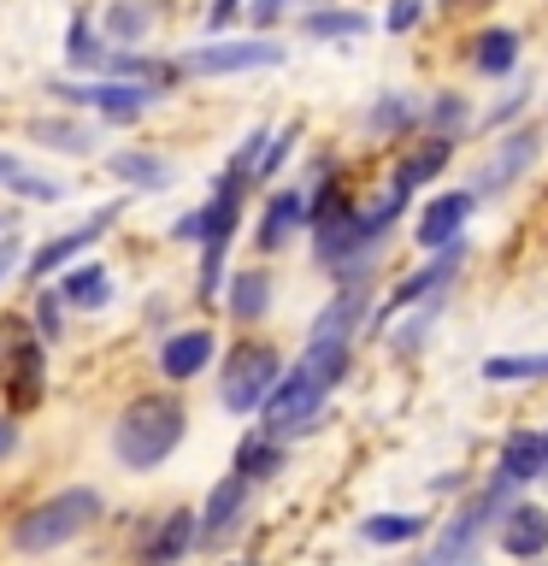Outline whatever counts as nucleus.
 I'll return each mask as SVG.
<instances>
[{
	"instance_id": "obj_1",
	"label": "nucleus",
	"mask_w": 548,
	"mask_h": 566,
	"mask_svg": "<svg viewBox=\"0 0 548 566\" xmlns=\"http://www.w3.org/2000/svg\"><path fill=\"white\" fill-rule=\"evenodd\" d=\"M354 371V348L348 343H301V354L289 366H283V378L272 384V396L260 407V431L277 437V442H295L318 431V419H325L330 396L342 389V378Z\"/></svg>"
},
{
	"instance_id": "obj_2",
	"label": "nucleus",
	"mask_w": 548,
	"mask_h": 566,
	"mask_svg": "<svg viewBox=\"0 0 548 566\" xmlns=\"http://www.w3.org/2000/svg\"><path fill=\"white\" fill-rule=\"evenodd\" d=\"M183 437H189L183 396L166 389V384H154V389H136V396L118 401L113 424H106V454H113L118 472L154 478V472H166L171 460H177Z\"/></svg>"
},
{
	"instance_id": "obj_3",
	"label": "nucleus",
	"mask_w": 548,
	"mask_h": 566,
	"mask_svg": "<svg viewBox=\"0 0 548 566\" xmlns=\"http://www.w3.org/2000/svg\"><path fill=\"white\" fill-rule=\"evenodd\" d=\"M101 520H106V495L95 484H60V490H48L42 502L12 513L7 548L24 560H42V555H60V548L83 543Z\"/></svg>"
},
{
	"instance_id": "obj_4",
	"label": "nucleus",
	"mask_w": 548,
	"mask_h": 566,
	"mask_svg": "<svg viewBox=\"0 0 548 566\" xmlns=\"http://www.w3.org/2000/svg\"><path fill=\"white\" fill-rule=\"evenodd\" d=\"M247 177L236 171H219L201 201V242H194V301H219L224 277H230V248L242 237V219H247Z\"/></svg>"
},
{
	"instance_id": "obj_5",
	"label": "nucleus",
	"mask_w": 548,
	"mask_h": 566,
	"mask_svg": "<svg viewBox=\"0 0 548 566\" xmlns=\"http://www.w3.org/2000/svg\"><path fill=\"white\" fill-rule=\"evenodd\" d=\"M53 389L48 343L30 331L24 313H0V413L30 419Z\"/></svg>"
},
{
	"instance_id": "obj_6",
	"label": "nucleus",
	"mask_w": 548,
	"mask_h": 566,
	"mask_svg": "<svg viewBox=\"0 0 548 566\" xmlns=\"http://www.w3.org/2000/svg\"><path fill=\"white\" fill-rule=\"evenodd\" d=\"M212 366H219V378H212L219 407H224L230 419H254L289 360H283L277 343H265V336H236V343H230Z\"/></svg>"
},
{
	"instance_id": "obj_7",
	"label": "nucleus",
	"mask_w": 548,
	"mask_h": 566,
	"mask_svg": "<svg viewBox=\"0 0 548 566\" xmlns=\"http://www.w3.org/2000/svg\"><path fill=\"white\" fill-rule=\"evenodd\" d=\"M513 507V490L502 484V478H489L484 490L472 495L466 507H454L449 520H442L431 555H424V566H477V555H484V537L495 531V520Z\"/></svg>"
},
{
	"instance_id": "obj_8",
	"label": "nucleus",
	"mask_w": 548,
	"mask_h": 566,
	"mask_svg": "<svg viewBox=\"0 0 548 566\" xmlns=\"http://www.w3.org/2000/svg\"><path fill=\"white\" fill-rule=\"evenodd\" d=\"M124 207H130V195L124 201H106V207H95L83 224H71V230H53V237H42L35 248H24V265H18V277H24V290H42V283H53L65 272V265H77V260H88L101 248V237L113 230L118 219H124Z\"/></svg>"
},
{
	"instance_id": "obj_9",
	"label": "nucleus",
	"mask_w": 548,
	"mask_h": 566,
	"mask_svg": "<svg viewBox=\"0 0 548 566\" xmlns=\"http://www.w3.org/2000/svg\"><path fill=\"white\" fill-rule=\"evenodd\" d=\"M289 60V48L272 35H207L201 48L177 53L183 77H247V71H272Z\"/></svg>"
},
{
	"instance_id": "obj_10",
	"label": "nucleus",
	"mask_w": 548,
	"mask_h": 566,
	"mask_svg": "<svg viewBox=\"0 0 548 566\" xmlns=\"http://www.w3.org/2000/svg\"><path fill=\"white\" fill-rule=\"evenodd\" d=\"M254 520V484H242L236 472L212 478L207 502L194 507V555H224L230 543Z\"/></svg>"
},
{
	"instance_id": "obj_11",
	"label": "nucleus",
	"mask_w": 548,
	"mask_h": 566,
	"mask_svg": "<svg viewBox=\"0 0 548 566\" xmlns=\"http://www.w3.org/2000/svg\"><path fill=\"white\" fill-rule=\"evenodd\" d=\"M219 360V331L212 325H177L154 343V378L166 389H189L194 378H207Z\"/></svg>"
},
{
	"instance_id": "obj_12",
	"label": "nucleus",
	"mask_w": 548,
	"mask_h": 566,
	"mask_svg": "<svg viewBox=\"0 0 548 566\" xmlns=\"http://www.w3.org/2000/svg\"><path fill=\"white\" fill-rule=\"evenodd\" d=\"M194 555V507L171 502L148 513L130 537V566H183Z\"/></svg>"
},
{
	"instance_id": "obj_13",
	"label": "nucleus",
	"mask_w": 548,
	"mask_h": 566,
	"mask_svg": "<svg viewBox=\"0 0 548 566\" xmlns=\"http://www.w3.org/2000/svg\"><path fill=\"white\" fill-rule=\"evenodd\" d=\"M371 313H378V290H371V277H348V283H336L330 301L313 313L307 343H348V348H354V336L371 331Z\"/></svg>"
},
{
	"instance_id": "obj_14",
	"label": "nucleus",
	"mask_w": 548,
	"mask_h": 566,
	"mask_svg": "<svg viewBox=\"0 0 548 566\" xmlns=\"http://www.w3.org/2000/svg\"><path fill=\"white\" fill-rule=\"evenodd\" d=\"M77 101L101 124L124 130V124H141L154 106H166L171 95H159V88H148V83H130V77H88V83H77Z\"/></svg>"
},
{
	"instance_id": "obj_15",
	"label": "nucleus",
	"mask_w": 548,
	"mask_h": 566,
	"mask_svg": "<svg viewBox=\"0 0 548 566\" xmlns=\"http://www.w3.org/2000/svg\"><path fill=\"white\" fill-rule=\"evenodd\" d=\"M295 237H307V189H301V184H283V189L265 195V207H260L254 248L272 260V254H283Z\"/></svg>"
},
{
	"instance_id": "obj_16",
	"label": "nucleus",
	"mask_w": 548,
	"mask_h": 566,
	"mask_svg": "<svg viewBox=\"0 0 548 566\" xmlns=\"http://www.w3.org/2000/svg\"><path fill=\"white\" fill-rule=\"evenodd\" d=\"M18 136H24L30 148L53 154V159H95V148H101L95 124H83L71 113H35V118L18 124Z\"/></svg>"
},
{
	"instance_id": "obj_17",
	"label": "nucleus",
	"mask_w": 548,
	"mask_h": 566,
	"mask_svg": "<svg viewBox=\"0 0 548 566\" xmlns=\"http://www.w3.org/2000/svg\"><path fill=\"white\" fill-rule=\"evenodd\" d=\"M472 207H477V195H472V189H442V195H431V201L419 207L413 242L424 248V254H436V248H449V242H466Z\"/></svg>"
},
{
	"instance_id": "obj_18",
	"label": "nucleus",
	"mask_w": 548,
	"mask_h": 566,
	"mask_svg": "<svg viewBox=\"0 0 548 566\" xmlns=\"http://www.w3.org/2000/svg\"><path fill=\"white\" fill-rule=\"evenodd\" d=\"M53 290H60L65 313H106L118 301V272L106 260H77L53 277Z\"/></svg>"
},
{
	"instance_id": "obj_19",
	"label": "nucleus",
	"mask_w": 548,
	"mask_h": 566,
	"mask_svg": "<svg viewBox=\"0 0 548 566\" xmlns=\"http://www.w3.org/2000/svg\"><path fill=\"white\" fill-rule=\"evenodd\" d=\"M219 301H224V318L230 325H260L265 313H272V301H277V283H272V272L265 265H242V272H230L224 277V290H219Z\"/></svg>"
},
{
	"instance_id": "obj_20",
	"label": "nucleus",
	"mask_w": 548,
	"mask_h": 566,
	"mask_svg": "<svg viewBox=\"0 0 548 566\" xmlns=\"http://www.w3.org/2000/svg\"><path fill=\"white\" fill-rule=\"evenodd\" d=\"M101 166H106L113 184H124L130 195H166L177 184V166H171V159H159L154 148H113Z\"/></svg>"
},
{
	"instance_id": "obj_21",
	"label": "nucleus",
	"mask_w": 548,
	"mask_h": 566,
	"mask_svg": "<svg viewBox=\"0 0 548 566\" xmlns=\"http://www.w3.org/2000/svg\"><path fill=\"white\" fill-rule=\"evenodd\" d=\"M537 148H542L537 130H513V136H502V142H495V154H489V166L477 171L472 195H502L507 184H519V177L537 166Z\"/></svg>"
},
{
	"instance_id": "obj_22",
	"label": "nucleus",
	"mask_w": 548,
	"mask_h": 566,
	"mask_svg": "<svg viewBox=\"0 0 548 566\" xmlns=\"http://www.w3.org/2000/svg\"><path fill=\"white\" fill-rule=\"evenodd\" d=\"M95 30L106 35V48H148L159 30V7L154 0H106L95 12Z\"/></svg>"
},
{
	"instance_id": "obj_23",
	"label": "nucleus",
	"mask_w": 548,
	"mask_h": 566,
	"mask_svg": "<svg viewBox=\"0 0 548 566\" xmlns=\"http://www.w3.org/2000/svg\"><path fill=\"white\" fill-rule=\"evenodd\" d=\"M289 467V442H277V437H265L260 424H247V431L236 437V454H230V472L242 478V484H272V478Z\"/></svg>"
},
{
	"instance_id": "obj_24",
	"label": "nucleus",
	"mask_w": 548,
	"mask_h": 566,
	"mask_svg": "<svg viewBox=\"0 0 548 566\" xmlns=\"http://www.w3.org/2000/svg\"><path fill=\"white\" fill-rule=\"evenodd\" d=\"M495 537H502V548L513 560H537L548 548V513L537 502H513L502 520H495Z\"/></svg>"
},
{
	"instance_id": "obj_25",
	"label": "nucleus",
	"mask_w": 548,
	"mask_h": 566,
	"mask_svg": "<svg viewBox=\"0 0 548 566\" xmlns=\"http://www.w3.org/2000/svg\"><path fill=\"white\" fill-rule=\"evenodd\" d=\"M0 189L12 195V201H30V207H60L65 201V184L60 177H42V171H30L24 159H18L12 148H0Z\"/></svg>"
},
{
	"instance_id": "obj_26",
	"label": "nucleus",
	"mask_w": 548,
	"mask_h": 566,
	"mask_svg": "<svg viewBox=\"0 0 548 566\" xmlns=\"http://www.w3.org/2000/svg\"><path fill=\"white\" fill-rule=\"evenodd\" d=\"M454 159V142H442V136H424L419 148H407L401 159H396V171H389V189H401V195H413V189H424L431 177L442 171Z\"/></svg>"
},
{
	"instance_id": "obj_27",
	"label": "nucleus",
	"mask_w": 548,
	"mask_h": 566,
	"mask_svg": "<svg viewBox=\"0 0 548 566\" xmlns=\"http://www.w3.org/2000/svg\"><path fill=\"white\" fill-rule=\"evenodd\" d=\"M106 53H113V48H106V35L95 30V12L77 7V12L65 18V65L83 71V77H101Z\"/></svg>"
},
{
	"instance_id": "obj_28",
	"label": "nucleus",
	"mask_w": 548,
	"mask_h": 566,
	"mask_svg": "<svg viewBox=\"0 0 548 566\" xmlns=\"http://www.w3.org/2000/svg\"><path fill=\"white\" fill-rule=\"evenodd\" d=\"M548 467H542V431H507L502 442V460H495V478H502L507 490L519 484H537Z\"/></svg>"
},
{
	"instance_id": "obj_29",
	"label": "nucleus",
	"mask_w": 548,
	"mask_h": 566,
	"mask_svg": "<svg viewBox=\"0 0 548 566\" xmlns=\"http://www.w3.org/2000/svg\"><path fill=\"white\" fill-rule=\"evenodd\" d=\"M366 30H371V18L360 7H313V12H301V35H307V42H360Z\"/></svg>"
},
{
	"instance_id": "obj_30",
	"label": "nucleus",
	"mask_w": 548,
	"mask_h": 566,
	"mask_svg": "<svg viewBox=\"0 0 548 566\" xmlns=\"http://www.w3.org/2000/svg\"><path fill=\"white\" fill-rule=\"evenodd\" d=\"M466 60L477 77H507L513 65H519V30H477L472 35V48H466Z\"/></svg>"
},
{
	"instance_id": "obj_31",
	"label": "nucleus",
	"mask_w": 548,
	"mask_h": 566,
	"mask_svg": "<svg viewBox=\"0 0 548 566\" xmlns=\"http://www.w3.org/2000/svg\"><path fill=\"white\" fill-rule=\"evenodd\" d=\"M424 531H431V520H424V513H366V520H360V543H371V548H401V543H419Z\"/></svg>"
},
{
	"instance_id": "obj_32",
	"label": "nucleus",
	"mask_w": 548,
	"mask_h": 566,
	"mask_svg": "<svg viewBox=\"0 0 548 566\" xmlns=\"http://www.w3.org/2000/svg\"><path fill=\"white\" fill-rule=\"evenodd\" d=\"M24 318H30V331L42 336L48 348H60L65 336H71V313H65V301H60V290H53V283H42V290H30V307H24Z\"/></svg>"
},
{
	"instance_id": "obj_33",
	"label": "nucleus",
	"mask_w": 548,
	"mask_h": 566,
	"mask_svg": "<svg viewBox=\"0 0 548 566\" xmlns=\"http://www.w3.org/2000/svg\"><path fill=\"white\" fill-rule=\"evenodd\" d=\"M419 124V101L401 95V88H383L378 101L366 106V136H401Z\"/></svg>"
},
{
	"instance_id": "obj_34",
	"label": "nucleus",
	"mask_w": 548,
	"mask_h": 566,
	"mask_svg": "<svg viewBox=\"0 0 548 566\" xmlns=\"http://www.w3.org/2000/svg\"><path fill=\"white\" fill-rule=\"evenodd\" d=\"M419 124L442 142H460V130L472 124V106H466V95H454V88H436V95L419 106Z\"/></svg>"
},
{
	"instance_id": "obj_35",
	"label": "nucleus",
	"mask_w": 548,
	"mask_h": 566,
	"mask_svg": "<svg viewBox=\"0 0 548 566\" xmlns=\"http://www.w3.org/2000/svg\"><path fill=\"white\" fill-rule=\"evenodd\" d=\"M548 378V354H489L484 384H542Z\"/></svg>"
},
{
	"instance_id": "obj_36",
	"label": "nucleus",
	"mask_w": 548,
	"mask_h": 566,
	"mask_svg": "<svg viewBox=\"0 0 548 566\" xmlns=\"http://www.w3.org/2000/svg\"><path fill=\"white\" fill-rule=\"evenodd\" d=\"M442 301H449V290H442V295H424V301H413V318H407V325H401L396 336H389V348H396V354H413V348L424 343V336H431V318L442 313Z\"/></svg>"
},
{
	"instance_id": "obj_37",
	"label": "nucleus",
	"mask_w": 548,
	"mask_h": 566,
	"mask_svg": "<svg viewBox=\"0 0 548 566\" xmlns=\"http://www.w3.org/2000/svg\"><path fill=\"white\" fill-rule=\"evenodd\" d=\"M295 142H301V124H283V130H272V142H265V154H260V171H254V184H272V177H277L283 166H289Z\"/></svg>"
},
{
	"instance_id": "obj_38",
	"label": "nucleus",
	"mask_w": 548,
	"mask_h": 566,
	"mask_svg": "<svg viewBox=\"0 0 548 566\" xmlns=\"http://www.w3.org/2000/svg\"><path fill=\"white\" fill-rule=\"evenodd\" d=\"M424 24V0H389V12H383V30L389 35H407V30H419Z\"/></svg>"
},
{
	"instance_id": "obj_39",
	"label": "nucleus",
	"mask_w": 548,
	"mask_h": 566,
	"mask_svg": "<svg viewBox=\"0 0 548 566\" xmlns=\"http://www.w3.org/2000/svg\"><path fill=\"white\" fill-rule=\"evenodd\" d=\"M166 242H171V248H194V242H201V207H183V212H177V219L166 224Z\"/></svg>"
},
{
	"instance_id": "obj_40",
	"label": "nucleus",
	"mask_w": 548,
	"mask_h": 566,
	"mask_svg": "<svg viewBox=\"0 0 548 566\" xmlns=\"http://www.w3.org/2000/svg\"><path fill=\"white\" fill-rule=\"evenodd\" d=\"M18 449H24V419H12V413H0V467H12Z\"/></svg>"
},
{
	"instance_id": "obj_41",
	"label": "nucleus",
	"mask_w": 548,
	"mask_h": 566,
	"mask_svg": "<svg viewBox=\"0 0 548 566\" xmlns=\"http://www.w3.org/2000/svg\"><path fill=\"white\" fill-rule=\"evenodd\" d=\"M18 265H24V237H18V230H0V283L18 277Z\"/></svg>"
},
{
	"instance_id": "obj_42",
	"label": "nucleus",
	"mask_w": 548,
	"mask_h": 566,
	"mask_svg": "<svg viewBox=\"0 0 548 566\" xmlns=\"http://www.w3.org/2000/svg\"><path fill=\"white\" fill-rule=\"evenodd\" d=\"M242 7H247V0H212V7H207V35H224L242 18Z\"/></svg>"
},
{
	"instance_id": "obj_43",
	"label": "nucleus",
	"mask_w": 548,
	"mask_h": 566,
	"mask_svg": "<svg viewBox=\"0 0 548 566\" xmlns=\"http://www.w3.org/2000/svg\"><path fill=\"white\" fill-rule=\"evenodd\" d=\"M247 18H254V30H272L277 24V18L283 12H289V0H247V7H242Z\"/></svg>"
},
{
	"instance_id": "obj_44",
	"label": "nucleus",
	"mask_w": 548,
	"mask_h": 566,
	"mask_svg": "<svg viewBox=\"0 0 548 566\" xmlns=\"http://www.w3.org/2000/svg\"><path fill=\"white\" fill-rule=\"evenodd\" d=\"M495 7V0H442V12H484Z\"/></svg>"
},
{
	"instance_id": "obj_45",
	"label": "nucleus",
	"mask_w": 548,
	"mask_h": 566,
	"mask_svg": "<svg viewBox=\"0 0 548 566\" xmlns=\"http://www.w3.org/2000/svg\"><path fill=\"white\" fill-rule=\"evenodd\" d=\"M0 230H18V212L12 207H0Z\"/></svg>"
},
{
	"instance_id": "obj_46",
	"label": "nucleus",
	"mask_w": 548,
	"mask_h": 566,
	"mask_svg": "<svg viewBox=\"0 0 548 566\" xmlns=\"http://www.w3.org/2000/svg\"><path fill=\"white\" fill-rule=\"evenodd\" d=\"M219 566H260V560H247V555H236V560H219Z\"/></svg>"
},
{
	"instance_id": "obj_47",
	"label": "nucleus",
	"mask_w": 548,
	"mask_h": 566,
	"mask_svg": "<svg viewBox=\"0 0 548 566\" xmlns=\"http://www.w3.org/2000/svg\"><path fill=\"white\" fill-rule=\"evenodd\" d=\"M542 467H548V431H542Z\"/></svg>"
},
{
	"instance_id": "obj_48",
	"label": "nucleus",
	"mask_w": 548,
	"mask_h": 566,
	"mask_svg": "<svg viewBox=\"0 0 548 566\" xmlns=\"http://www.w3.org/2000/svg\"><path fill=\"white\" fill-rule=\"evenodd\" d=\"M419 566H424V560H419Z\"/></svg>"
}]
</instances>
